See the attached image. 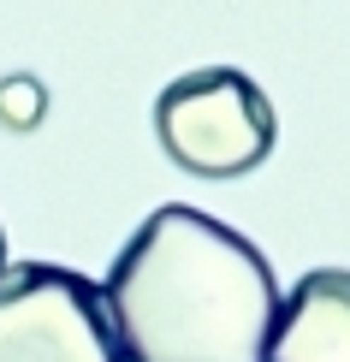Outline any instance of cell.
I'll list each match as a JSON object with an SVG mask.
<instances>
[{
	"instance_id": "obj_1",
	"label": "cell",
	"mask_w": 350,
	"mask_h": 362,
	"mask_svg": "<svg viewBox=\"0 0 350 362\" xmlns=\"http://www.w3.org/2000/svg\"><path fill=\"white\" fill-rule=\"evenodd\" d=\"M107 321L119 362H267L279 279L232 226L166 202L113 255Z\"/></svg>"
},
{
	"instance_id": "obj_2",
	"label": "cell",
	"mask_w": 350,
	"mask_h": 362,
	"mask_svg": "<svg viewBox=\"0 0 350 362\" xmlns=\"http://www.w3.org/2000/svg\"><path fill=\"white\" fill-rule=\"evenodd\" d=\"M155 137L196 178H243L279 143L267 89L238 66H196L155 95Z\"/></svg>"
},
{
	"instance_id": "obj_3",
	"label": "cell",
	"mask_w": 350,
	"mask_h": 362,
	"mask_svg": "<svg viewBox=\"0 0 350 362\" xmlns=\"http://www.w3.org/2000/svg\"><path fill=\"white\" fill-rule=\"evenodd\" d=\"M0 362H119L107 297L54 262L0 274Z\"/></svg>"
},
{
	"instance_id": "obj_4",
	"label": "cell",
	"mask_w": 350,
	"mask_h": 362,
	"mask_svg": "<svg viewBox=\"0 0 350 362\" xmlns=\"http://www.w3.org/2000/svg\"><path fill=\"white\" fill-rule=\"evenodd\" d=\"M267 362H350V267H309L279 297Z\"/></svg>"
},
{
	"instance_id": "obj_5",
	"label": "cell",
	"mask_w": 350,
	"mask_h": 362,
	"mask_svg": "<svg viewBox=\"0 0 350 362\" xmlns=\"http://www.w3.org/2000/svg\"><path fill=\"white\" fill-rule=\"evenodd\" d=\"M0 119L6 125H36L42 119V89L30 78H6L0 83Z\"/></svg>"
},
{
	"instance_id": "obj_6",
	"label": "cell",
	"mask_w": 350,
	"mask_h": 362,
	"mask_svg": "<svg viewBox=\"0 0 350 362\" xmlns=\"http://www.w3.org/2000/svg\"><path fill=\"white\" fill-rule=\"evenodd\" d=\"M0 274H6V232H0Z\"/></svg>"
}]
</instances>
